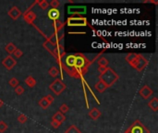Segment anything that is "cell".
<instances>
[{"instance_id":"obj_35","label":"cell","mask_w":158,"mask_h":133,"mask_svg":"<svg viewBox=\"0 0 158 133\" xmlns=\"http://www.w3.org/2000/svg\"><path fill=\"white\" fill-rule=\"evenodd\" d=\"M3 105H4V102L1 100V99H0V108H1L2 107V106H3Z\"/></svg>"},{"instance_id":"obj_12","label":"cell","mask_w":158,"mask_h":133,"mask_svg":"<svg viewBox=\"0 0 158 133\" xmlns=\"http://www.w3.org/2000/svg\"><path fill=\"white\" fill-rule=\"evenodd\" d=\"M89 117H90V118L93 119V120H97V119L101 117V111L96 107L92 108L89 111Z\"/></svg>"},{"instance_id":"obj_5","label":"cell","mask_w":158,"mask_h":133,"mask_svg":"<svg viewBox=\"0 0 158 133\" xmlns=\"http://www.w3.org/2000/svg\"><path fill=\"white\" fill-rule=\"evenodd\" d=\"M49 89L56 95H60L65 91L66 84L60 79H56L49 85Z\"/></svg>"},{"instance_id":"obj_13","label":"cell","mask_w":158,"mask_h":133,"mask_svg":"<svg viewBox=\"0 0 158 133\" xmlns=\"http://www.w3.org/2000/svg\"><path fill=\"white\" fill-rule=\"evenodd\" d=\"M52 120H55L56 122H58L59 124H62L65 120H66V117H65V115L62 114L61 112H56L54 116H53V119Z\"/></svg>"},{"instance_id":"obj_4","label":"cell","mask_w":158,"mask_h":133,"mask_svg":"<svg viewBox=\"0 0 158 133\" xmlns=\"http://www.w3.org/2000/svg\"><path fill=\"white\" fill-rule=\"evenodd\" d=\"M126 132L127 133H150V130L140 120H136L132 123V125L126 130Z\"/></svg>"},{"instance_id":"obj_36","label":"cell","mask_w":158,"mask_h":133,"mask_svg":"<svg viewBox=\"0 0 158 133\" xmlns=\"http://www.w3.org/2000/svg\"><path fill=\"white\" fill-rule=\"evenodd\" d=\"M125 133H127V132H125Z\"/></svg>"},{"instance_id":"obj_2","label":"cell","mask_w":158,"mask_h":133,"mask_svg":"<svg viewBox=\"0 0 158 133\" xmlns=\"http://www.w3.org/2000/svg\"><path fill=\"white\" fill-rule=\"evenodd\" d=\"M118 79H119V77H118L117 72L114 71L109 66H107V68L105 69V70L102 74L99 75V81L104 83L107 88L112 87L114 85V83L117 81Z\"/></svg>"},{"instance_id":"obj_14","label":"cell","mask_w":158,"mask_h":133,"mask_svg":"<svg viewBox=\"0 0 158 133\" xmlns=\"http://www.w3.org/2000/svg\"><path fill=\"white\" fill-rule=\"evenodd\" d=\"M148 106L150 107L153 112H156L158 110V99L156 97H153V98L148 103Z\"/></svg>"},{"instance_id":"obj_16","label":"cell","mask_w":158,"mask_h":133,"mask_svg":"<svg viewBox=\"0 0 158 133\" xmlns=\"http://www.w3.org/2000/svg\"><path fill=\"white\" fill-rule=\"evenodd\" d=\"M17 49V47L15 46V44L14 43H7V45L5 46V50L6 52L7 53L8 55L11 56L13 53H14V51Z\"/></svg>"},{"instance_id":"obj_18","label":"cell","mask_w":158,"mask_h":133,"mask_svg":"<svg viewBox=\"0 0 158 133\" xmlns=\"http://www.w3.org/2000/svg\"><path fill=\"white\" fill-rule=\"evenodd\" d=\"M38 104H39V105H40L43 109H46L47 107H49V105H51V104L49 103V102H48V101L46 100L45 96V97H43V98L38 102Z\"/></svg>"},{"instance_id":"obj_19","label":"cell","mask_w":158,"mask_h":133,"mask_svg":"<svg viewBox=\"0 0 158 133\" xmlns=\"http://www.w3.org/2000/svg\"><path fill=\"white\" fill-rule=\"evenodd\" d=\"M48 73H49V75L51 77L53 78H56L58 76L59 74V70L58 68H56V66H52V68H50V69L48 70Z\"/></svg>"},{"instance_id":"obj_17","label":"cell","mask_w":158,"mask_h":133,"mask_svg":"<svg viewBox=\"0 0 158 133\" xmlns=\"http://www.w3.org/2000/svg\"><path fill=\"white\" fill-rule=\"evenodd\" d=\"M25 83L27 84L30 88H33L35 85H36V79L32 76H28L25 79Z\"/></svg>"},{"instance_id":"obj_33","label":"cell","mask_w":158,"mask_h":133,"mask_svg":"<svg viewBox=\"0 0 158 133\" xmlns=\"http://www.w3.org/2000/svg\"><path fill=\"white\" fill-rule=\"evenodd\" d=\"M45 98H46V100L48 101V102H49V103L50 104H52L53 103V102H54V97H53L52 95H47V96H45Z\"/></svg>"},{"instance_id":"obj_32","label":"cell","mask_w":158,"mask_h":133,"mask_svg":"<svg viewBox=\"0 0 158 133\" xmlns=\"http://www.w3.org/2000/svg\"><path fill=\"white\" fill-rule=\"evenodd\" d=\"M60 125H61V124H59L58 122H56L55 120H52L51 121V126L54 128H58L60 127Z\"/></svg>"},{"instance_id":"obj_8","label":"cell","mask_w":158,"mask_h":133,"mask_svg":"<svg viewBox=\"0 0 158 133\" xmlns=\"http://www.w3.org/2000/svg\"><path fill=\"white\" fill-rule=\"evenodd\" d=\"M153 94V91L148 85H144L143 87L140 88L139 91V94L142 96V98L145 100L150 98V96H152Z\"/></svg>"},{"instance_id":"obj_30","label":"cell","mask_w":158,"mask_h":133,"mask_svg":"<svg viewBox=\"0 0 158 133\" xmlns=\"http://www.w3.org/2000/svg\"><path fill=\"white\" fill-rule=\"evenodd\" d=\"M68 111V106L66 104H62L59 107V112H61L62 114H66Z\"/></svg>"},{"instance_id":"obj_6","label":"cell","mask_w":158,"mask_h":133,"mask_svg":"<svg viewBox=\"0 0 158 133\" xmlns=\"http://www.w3.org/2000/svg\"><path fill=\"white\" fill-rule=\"evenodd\" d=\"M68 26H85L87 25V20L83 17H70L68 19Z\"/></svg>"},{"instance_id":"obj_21","label":"cell","mask_w":158,"mask_h":133,"mask_svg":"<svg viewBox=\"0 0 158 133\" xmlns=\"http://www.w3.org/2000/svg\"><path fill=\"white\" fill-rule=\"evenodd\" d=\"M65 133H81V131L79 130V128L76 127V126H74V125H71L70 126L67 130H66Z\"/></svg>"},{"instance_id":"obj_1","label":"cell","mask_w":158,"mask_h":133,"mask_svg":"<svg viewBox=\"0 0 158 133\" xmlns=\"http://www.w3.org/2000/svg\"><path fill=\"white\" fill-rule=\"evenodd\" d=\"M91 62L87 57L81 53L68 55L64 58V62L61 63V66L64 70L70 77L80 79L88 71Z\"/></svg>"},{"instance_id":"obj_29","label":"cell","mask_w":158,"mask_h":133,"mask_svg":"<svg viewBox=\"0 0 158 133\" xmlns=\"http://www.w3.org/2000/svg\"><path fill=\"white\" fill-rule=\"evenodd\" d=\"M27 119H28V117L23 114H20V116L18 117V121H19L20 123H21V124H24L26 121H27Z\"/></svg>"},{"instance_id":"obj_25","label":"cell","mask_w":158,"mask_h":133,"mask_svg":"<svg viewBox=\"0 0 158 133\" xmlns=\"http://www.w3.org/2000/svg\"><path fill=\"white\" fill-rule=\"evenodd\" d=\"M39 7H40L42 10H47V7H49V3H48L46 0H42V1L38 2Z\"/></svg>"},{"instance_id":"obj_11","label":"cell","mask_w":158,"mask_h":133,"mask_svg":"<svg viewBox=\"0 0 158 133\" xmlns=\"http://www.w3.org/2000/svg\"><path fill=\"white\" fill-rule=\"evenodd\" d=\"M47 16L50 20L55 21V20H58L59 19L60 12H59V10H58V8H51V10L48 11Z\"/></svg>"},{"instance_id":"obj_10","label":"cell","mask_w":158,"mask_h":133,"mask_svg":"<svg viewBox=\"0 0 158 133\" xmlns=\"http://www.w3.org/2000/svg\"><path fill=\"white\" fill-rule=\"evenodd\" d=\"M7 14H8V16H9L12 20H18L21 15H22V14H21V11L17 7H12L10 10H8Z\"/></svg>"},{"instance_id":"obj_27","label":"cell","mask_w":158,"mask_h":133,"mask_svg":"<svg viewBox=\"0 0 158 133\" xmlns=\"http://www.w3.org/2000/svg\"><path fill=\"white\" fill-rule=\"evenodd\" d=\"M13 56H14V58H20V57H21L22 56V55H23V52L21 51L20 49H17L14 51V53L12 54Z\"/></svg>"},{"instance_id":"obj_24","label":"cell","mask_w":158,"mask_h":133,"mask_svg":"<svg viewBox=\"0 0 158 133\" xmlns=\"http://www.w3.org/2000/svg\"><path fill=\"white\" fill-rule=\"evenodd\" d=\"M19 83H20V81L17 78H11L9 81H8V84L13 88H16L18 85H19Z\"/></svg>"},{"instance_id":"obj_7","label":"cell","mask_w":158,"mask_h":133,"mask_svg":"<svg viewBox=\"0 0 158 133\" xmlns=\"http://www.w3.org/2000/svg\"><path fill=\"white\" fill-rule=\"evenodd\" d=\"M2 65H3L4 66H5L6 69H7V70H11V69L17 65V61H16V59H15L13 56H6L5 58L3 59V61H2Z\"/></svg>"},{"instance_id":"obj_23","label":"cell","mask_w":158,"mask_h":133,"mask_svg":"<svg viewBox=\"0 0 158 133\" xmlns=\"http://www.w3.org/2000/svg\"><path fill=\"white\" fill-rule=\"evenodd\" d=\"M108 63H109V61L106 58H105V57H101V58L98 60V65H99V66H104V68H106Z\"/></svg>"},{"instance_id":"obj_20","label":"cell","mask_w":158,"mask_h":133,"mask_svg":"<svg viewBox=\"0 0 158 133\" xmlns=\"http://www.w3.org/2000/svg\"><path fill=\"white\" fill-rule=\"evenodd\" d=\"M54 27H55L56 32H59V31L62 30L63 27H64V22H62V21L59 20H55L54 21Z\"/></svg>"},{"instance_id":"obj_34","label":"cell","mask_w":158,"mask_h":133,"mask_svg":"<svg viewBox=\"0 0 158 133\" xmlns=\"http://www.w3.org/2000/svg\"><path fill=\"white\" fill-rule=\"evenodd\" d=\"M106 68H107V66H106ZM106 68H104V66H99V68H98V70H99L100 74H102V73L104 71V70H105V69H106Z\"/></svg>"},{"instance_id":"obj_15","label":"cell","mask_w":158,"mask_h":133,"mask_svg":"<svg viewBox=\"0 0 158 133\" xmlns=\"http://www.w3.org/2000/svg\"><path fill=\"white\" fill-rule=\"evenodd\" d=\"M94 88H95V90L97 91L98 92H100V94H102V92H104L107 89L106 85H105L104 83H103L101 81H99L98 82H96V83H95Z\"/></svg>"},{"instance_id":"obj_3","label":"cell","mask_w":158,"mask_h":133,"mask_svg":"<svg viewBox=\"0 0 158 133\" xmlns=\"http://www.w3.org/2000/svg\"><path fill=\"white\" fill-rule=\"evenodd\" d=\"M130 65L132 66L133 69H135L136 70H137V71L140 72L147 66L148 60L142 55L138 54L137 56H136V58L131 62Z\"/></svg>"},{"instance_id":"obj_28","label":"cell","mask_w":158,"mask_h":133,"mask_svg":"<svg viewBox=\"0 0 158 133\" xmlns=\"http://www.w3.org/2000/svg\"><path fill=\"white\" fill-rule=\"evenodd\" d=\"M15 92H16V94H18V95H21L24 92V88L22 86H20V85H18L15 88Z\"/></svg>"},{"instance_id":"obj_22","label":"cell","mask_w":158,"mask_h":133,"mask_svg":"<svg viewBox=\"0 0 158 133\" xmlns=\"http://www.w3.org/2000/svg\"><path fill=\"white\" fill-rule=\"evenodd\" d=\"M137 55L138 54H135V53H130V54H128V55H127V56H126V61L128 62L129 64H130L131 62H132L136 58Z\"/></svg>"},{"instance_id":"obj_26","label":"cell","mask_w":158,"mask_h":133,"mask_svg":"<svg viewBox=\"0 0 158 133\" xmlns=\"http://www.w3.org/2000/svg\"><path fill=\"white\" fill-rule=\"evenodd\" d=\"M7 124L4 121H0V133H4L7 130Z\"/></svg>"},{"instance_id":"obj_9","label":"cell","mask_w":158,"mask_h":133,"mask_svg":"<svg viewBox=\"0 0 158 133\" xmlns=\"http://www.w3.org/2000/svg\"><path fill=\"white\" fill-rule=\"evenodd\" d=\"M23 19H24V20L27 22V23H29V24H32L33 22L35 20V19H36V14L33 12V11H32L29 8V10L26 11V12H24V14H23Z\"/></svg>"},{"instance_id":"obj_31","label":"cell","mask_w":158,"mask_h":133,"mask_svg":"<svg viewBox=\"0 0 158 133\" xmlns=\"http://www.w3.org/2000/svg\"><path fill=\"white\" fill-rule=\"evenodd\" d=\"M49 5L52 7V8H58L60 5V3H59L58 0H52Z\"/></svg>"}]
</instances>
